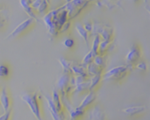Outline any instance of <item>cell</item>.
Returning a JSON list of instances; mask_svg holds the SVG:
<instances>
[{"instance_id": "484cf974", "label": "cell", "mask_w": 150, "mask_h": 120, "mask_svg": "<svg viewBox=\"0 0 150 120\" xmlns=\"http://www.w3.org/2000/svg\"><path fill=\"white\" fill-rule=\"evenodd\" d=\"M62 44L67 48H72L75 46V40L72 38H66V39H64Z\"/></svg>"}, {"instance_id": "5b68a950", "label": "cell", "mask_w": 150, "mask_h": 120, "mask_svg": "<svg viewBox=\"0 0 150 120\" xmlns=\"http://www.w3.org/2000/svg\"><path fill=\"white\" fill-rule=\"evenodd\" d=\"M142 57V50L141 47L137 44H133L130 47L128 53L126 55V62L127 65L134 68V66L141 60Z\"/></svg>"}, {"instance_id": "3957f363", "label": "cell", "mask_w": 150, "mask_h": 120, "mask_svg": "<svg viewBox=\"0 0 150 120\" xmlns=\"http://www.w3.org/2000/svg\"><path fill=\"white\" fill-rule=\"evenodd\" d=\"M133 69L132 67L128 65L118 66L112 68L102 75L103 81H120L126 77L129 71Z\"/></svg>"}, {"instance_id": "8992f818", "label": "cell", "mask_w": 150, "mask_h": 120, "mask_svg": "<svg viewBox=\"0 0 150 120\" xmlns=\"http://www.w3.org/2000/svg\"><path fill=\"white\" fill-rule=\"evenodd\" d=\"M34 22H36V20H34L32 18H28L25 20H24L23 22H21L18 25H17L13 31L6 37V39H14L18 37L19 35H21L22 33H24L25 32H26L33 24Z\"/></svg>"}, {"instance_id": "30bf717a", "label": "cell", "mask_w": 150, "mask_h": 120, "mask_svg": "<svg viewBox=\"0 0 150 120\" xmlns=\"http://www.w3.org/2000/svg\"><path fill=\"white\" fill-rule=\"evenodd\" d=\"M147 111V106L145 105H134L127 107L122 110V112L129 117H136L141 114H143Z\"/></svg>"}, {"instance_id": "ffe728a7", "label": "cell", "mask_w": 150, "mask_h": 120, "mask_svg": "<svg viewBox=\"0 0 150 120\" xmlns=\"http://www.w3.org/2000/svg\"><path fill=\"white\" fill-rule=\"evenodd\" d=\"M59 61L61 63V65L62 66L63 68V72L64 73H68L69 75H72L71 70H70V61H68L65 58H60Z\"/></svg>"}, {"instance_id": "7a4b0ae2", "label": "cell", "mask_w": 150, "mask_h": 120, "mask_svg": "<svg viewBox=\"0 0 150 120\" xmlns=\"http://www.w3.org/2000/svg\"><path fill=\"white\" fill-rule=\"evenodd\" d=\"M21 99L28 105L29 109L35 116L37 120H44L42 117V110H41V99L40 96L38 92L33 93H24L21 96Z\"/></svg>"}, {"instance_id": "f546056e", "label": "cell", "mask_w": 150, "mask_h": 120, "mask_svg": "<svg viewBox=\"0 0 150 120\" xmlns=\"http://www.w3.org/2000/svg\"><path fill=\"white\" fill-rule=\"evenodd\" d=\"M132 1H134V2H136V1H139V0H132Z\"/></svg>"}, {"instance_id": "9c48e42d", "label": "cell", "mask_w": 150, "mask_h": 120, "mask_svg": "<svg viewBox=\"0 0 150 120\" xmlns=\"http://www.w3.org/2000/svg\"><path fill=\"white\" fill-rule=\"evenodd\" d=\"M0 104L4 112L11 110V97L5 86H4L0 90Z\"/></svg>"}, {"instance_id": "277c9868", "label": "cell", "mask_w": 150, "mask_h": 120, "mask_svg": "<svg viewBox=\"0 0 150 120\" xmlns=\"http://www.w3.org/2000/svg\"><path fill=\"white\" fill-rule=\"evenodd\" d=\"M91 1L93 0H71L63 4V7L68 11L69 19L76 18Z\"/></svg>"}, {"instance_id": "ba28073f", "label": "cell", "mask_w": 150, "mask_h": 120, "mask_svg": "<svg viewBox=\"0 0 150 120\" xmlns=\"http://www.w3.org/2000/svg\"><path fill=\"white\" fill-rule=\"evenodd\" d=\"M89 120H105V113L98 105L91 106L88 112Z\"/></svg>"}, {"instance_id": "d6986e66", "label": "cell", "mask_w": 150, "mask_h": 120, "mask_svg": "<svg viewBox=\"0 0 150 120\" xmlns=\"http://www.w3.org/2000/svg\"><path fill=\"white\" fill-rule=\"evenodd\" d=\"M101 41V38L98 34H96L94 35V38H93V40H92V44H91V51L93 53V54L96 56L97 54H98V46H99V43Z\"/></svg>"}, {"instance_id": "7402d4cb", "label": "cell", "mask_w": 150, "mask_h": 120, "mask_svg": "<svg viewBox=\"0 0 150 120\" xmlns=\"http://www.w3.org/2000/svg\"><path fill=\"white\" fill-rule=\"evenodd\" d=\"M10 75V68L4 64H0V78H6Z\"/></svg>"}, {"instance_id": "9a60e30c", "label": "cell", "mask_w": 150, "mask_h": 120, "mask_svg": "<svg viewBox=\"0 0 150 120\" xmlns=\"http://www.w3.org/2000/svg\"><path fill=\"white\" fill-rule=\"evenodd\" d=\"M86 71H87L88 76H98V75H103V69L101 68L98 67L93 62H91L86 66Z\"/></svg>"}, {"instance_id": "7c38bea8", "label": "cell", "mask_w": 150, "mask_h": 120, "mask_svg": "<svg viewBox=\"0 0 150 120\" xmlns=\"http://www.w3.org/2000/svg\"><path fill=\"white\" fill-rule=\"evenodd\" d=\"M113 40H101L98 46V54H105L106 52L110 51L113 47Z\"/></svg>"}, {"instance_id": "603a6c76", "label": "cell", "mask_w": 150, "mask_h": 120, "mask_svg": "<svg viewBox=\"0 0 150 120\" xmlns=\"http://www.w3.org/2000/svg\"><path fill=\"white\" fill-rule=\"evenodd\" d=\"M48 5H49V0H41L40 4V6H39L38 9H37V11H38L39 13H43V12H45L46 10L47 9Z\"/></svg>"}, {"instance_id": "5bb4252c", "label": "cell", "mask_w": 150, "mask_h": 120, "mask_svg": "<svg viewBox=\"0 0 150 120\" xmlns=\"http://www.w3.org/2000/svg\"><path fill=\"white\" fill-rule=\"evenodd\" d=\"M47 98V105H48V109L50 111V113H51V116L53 118L54 120H65L62 118V116L60 115V113L57 112V110L55 109L54 105V103L52 101V98L48 97H46Z\"/></svg>"}, {"instance_id": "4fadbf2b", "label": "cell", "mask_w": 150, "mask_h": 120, "mask_svg": "<svg viewBox=\"0 0 150 120\" xmlns=\"http://www.w3.org/2000/svg\"><path fill=\"white\" fill-rule=\"evenodd\" d=\"M19 4H20L21 7L23 8V10L29 16V18H32L34 20L38 21V18H37L35 13L33 12V10L31 7V0H19Z\"/></svg>"}, {"instance_id": "f1b7e54d", "label": "cell", "mask_w": 150, "mask_h": 120, "mask_svg": "<svg viewBox=\"0 0 150 120\" xmlns=\"http://www.w3.org/2000/svg\"><path fill=\"white\" fill-rule=\"evenodd\" d=\"M69 1H71V0H66V2H67V3H69Z\"/></svg>"}, {"instance_id": "cb8c5ba5", "label": "cell", "mask_w": 150, "mask_h": 120, "mask_svg": "<svg viewBox=\"0 0 150 120\" xmlns=\"http://www.w3.org/2000/svg\"><path fill=\"white\" fill-rule=\"evenodd\" d=\"M7 21V11L5 10H0V27H3Z\"/></svg>"}, {"instance_id": "d4e9b609", "label": "cell", "mask_w": 150, "mask_h": 120, "mask_svg": "<svg viewBox=\"0 0 150 120\" xmlns=\"http://www.w3.org/2000/svg\"><path fill=\"white\" fill-rule=\"evenodd\" d=\"M134 67L135 68H137L138 70H140V71H146L147 68H148L147 63L145 61H139Z\"/></svg>"}, {"instance_id": "ac0fdd59", "label": "cell", "mask_w": 150, "mask_h": 120, "mask_svg": "<svg viewBox=\"0 0 150 120\" xmlns=\"http://www.w3.org/2000/svg\"><path fill=\"white\" fill-rule=\"evenodd\" d=\"M93 63L98 67L104 69L106 66V55L105 54H97L93 59Z\"/></svg>"}, {"instance_id": "2e32d148", "label": "cell", "mask_w": 150, "mask_h": 120, "mask_svg": "<svg viewBox=\"0 0 150 120\" xmlns=\"http://www.w3.org/2000/svg\"><path fill=\"white\" fill-rule=\"evenodd\" d=\"M102 81V75L93 76L90 78V86H89V91H96L97 88L98 87L99 83Z\"/></svg>"}, {"instance_id": "52a82bcc", "label": "cell", "mask_w": 150, "mask_h": 120, "mask_svg": "<svg viewBox=\"0 0 150 120\" xmlns=\"http://www.w3.org/2000/svg\"><path fill=\"white\" fill-rule=\"evenodd\" d=\"M96 99H97L96 91H89L88 94L84 97V98L83 99L82 103L80 104V105L78 107L80 109L84 110V111L87 112V110H89L91 106H93Z\"/></svg>"}, {"instance_id": "44dd1931", "label": "cell", "mask_w": 150, "mask_h": 120, "mask_svg": "<svg viewBox=\"0 0 150 120\" xmlns=\"http://www.w3.org/2000/svg\"><path fill=\"white\" fill-rule=\"evenodd\" d=\"M94 57H95V55L93 54V53L90 50L86 54H85V56L83 57V61H82V65H83V66H87V65H89L90 63H91V62H93V59H94Z\"/></svg>"}, {"instance_id": "e0dca14e", "label": "cell", "mask_w": 150, "mask_h": 120, "mask_svg": "<svg viewBox=\"0 0 150 120\" xmlns=\"http://www.w3.org/2000/svg\"><path fill=\"white\" fill-rule=\"evenodd\" d=\"M75 27H76V30L78 32V34L83 39V40L85 41V44L88 46L89 45V32L83 28V25L80 23H77Z\"/></svg>"}, {"instance_id": "83f0119b", "label": "cell", "mask_w": 150, "mask_h": 120, "mask_svg": "<svg viewBox=\"0 0 150 120\" xmlns=\"http://www.w3.org/2000/svg\"><path fill=\"white\" fill-rule=\"evenodd\" d=\"M40 2H41V0H31V7H32V9L37 11L38 7L40 4Z\"/></svg>"}, {"instance_id": "8fae6325", "label": "cell", "mask_w": 150, "mask_h": 120, "mask_svg": "<svg viewBox=\"0 0 150 120\" xmlns=\"http://www.w3.org/2000/svg\"><path fill=\"white\" fill-rule=\"evenodd\" d=\"M70 70L72 75L75 76H89L86 71V67L77 63L76 61H70Z\"/></svg>"}, {"instance_id": "4316f807", "label": "cell", "mask_w": 150, "mask_h": 120, "mask_svg": "<svg viewBox=\"0 0 150 120\" xmlns=\"http://www.w3.org/2000/svg\"><path fill=\"white\" fill-rule=\"evenodd\" d=\"M83 28L90 33V32H91V31H92L93 24H92L91 22H85V23L83 25Z\"/></svg>"}, {"instance_id": "6da1fadb", "label": "cell", "mask_w": 150, "mask_h": 120, "mask_svg": "<svg viewBox=\"0 0 150 120\" xmlns=\"http://www.w3.org/2000/svg\"><path fill=\"white\" fill-rule=\"evenodd\" d=\"M68 11L62 6L49 11L43 17V21L47 26L49 35L53 38L59 34L62 26L69 21Z\"/></svg>"}]
</instances>
